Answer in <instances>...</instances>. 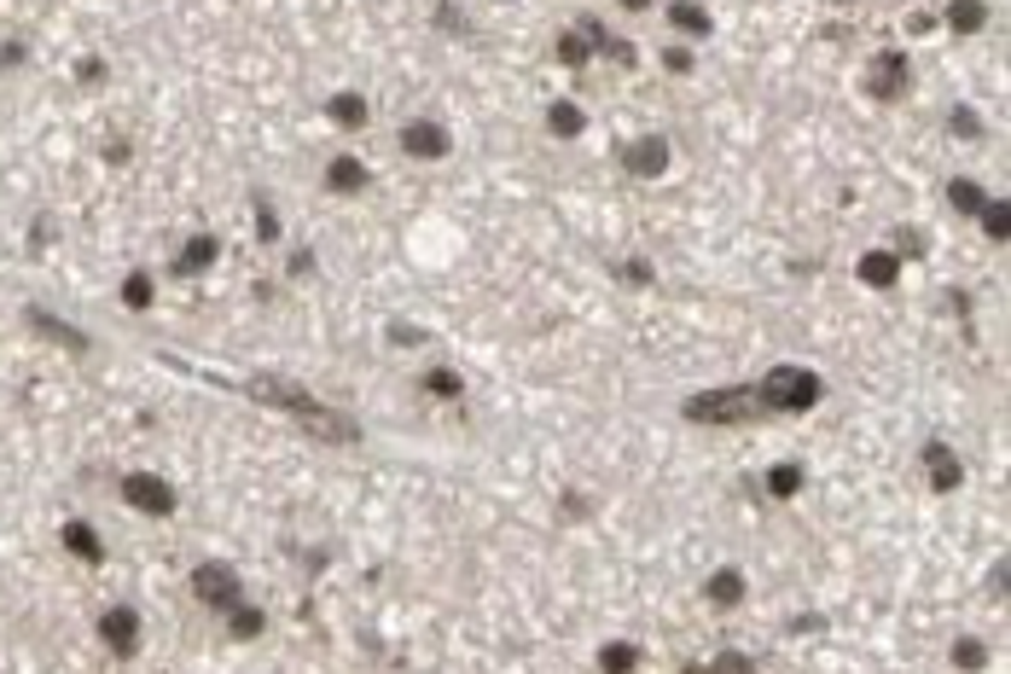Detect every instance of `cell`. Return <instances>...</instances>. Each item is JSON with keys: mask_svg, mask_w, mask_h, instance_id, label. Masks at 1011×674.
I'll list each match as a JSON object with an SVG mask.
<instances>
[{"mask_svg": "<svg viewBox=\"0 0 1011 674\" xmlns=\"http://www.w3.org/2000/svg\"><path fill=\"white\" fill-rule=\"evenodd\" d=\"M663 64H669L674 76H686V71H692V53H686V47H669V53H663Z\"/></svg>", "mask_w": 1011, "mask_h": 674, "instance_id": "d6a6232c", "label": "cell"}, {"mask_svg": "<svg viewBox=\"0 0 1011 674\" xmlns=\"http://www.w3.org/2000/svg\"><path fill=\"white\" fill-rule=\"evenodd\" d=\"M622 163H628V175H639V180L663 175L669 168V140L663 134H646V140H634L628 151H622Z\"/></svg>", "mask_w": 1011, "mask_h": 674, "instance_id": "30bf717a", "label": "cell"}, {"mask_svg": "<svg viewBox=\"0 0 1011 674\" xmlns=\"http://www.w3.org/2000/svg\"><path fill=\"white\" fill-rule=\"evenodd\" d=\"M326 116H332L337 128H366V123H373V111H366V99H361L355 88H337V93L326 99Z\"/></svg>", "mask_w": 1011, "mask_h": 674, "instance_id": "5bb4252c", "label": "cell"}, {"mask_svg": "<svg viewBox=\"0 0 1011 674\" xmlns=\"http://www.w3.org/2000/svg\"><path fill=\"white\" fill-rule=\"evenodd\" d=\"M257 401H267V408H279V413H291L309 436H320V442H355V419L349 413H332V408H320V401L309 390H297L291 378H250L245 384Z\"/></svg>", "mask_w": 1011, "mask_h": 674, "instance_id": "6da1fadb", "label": "cell"}, {"mask_svg": "<svg viewBox=\"0 0 1011 674\" xmlns=\"http://www.w3.org/2000/svg\"><path fill=\"white\" fill-rule=\"evenodd\" d=\"M715 674H756V669H750V657H738V651H721V657H715Z\"/></svg>", "mask_w": 1011, "mask_h": 674, "instance_id": "1f68e13d", "label": "cell"}, {"mask_svg": "<svg viewBox=\"0 0 1011 674\" xmlns=\"http://www.w3.org/2000/svg\"><path fill=\"white\" fill-rule=\"evenodd\" d=\"M820 396H825V384H820L814 366H773V373L756 384L762 413H808Z\"/></svg>", "mask_w": 1011, "mask_h": 674, "instance_id": "7a4b0ae2", "label": "cell"}, {"mask_svg": "<svg viewBox=\"0 0 1011 674\" xmlns=\"http://www.w3.org/2000/svg\"><path fill=\"white\" fill-rule=\"evenodd\" d=\"M948 657H953L959 674H983V669H988V646H983V639H971V634H959Z\"/></svg>", "mask_w": 1011, "mask_h": 674, "instance_id": "44dd1931", "label": "cell"}, {"mask_svg": "<svg viewBox=\"0 0 1011 674\" xmlns=\"http://www.w3.org/2000/svg\"><path fill=\"white\" fill-rule=\"evenodd\" d=\"M582 128H587V116L576 111V99H552V105H547V134H559V140H576Z\"/></svg>", "mask_w": 1011, "mask_h": 674, "instance_id": "ac0fdd59", "label": "cell"}, {"mask_svg": "<svg viewBox=\"0 0 1011 674\" xmlns=\"http://www.w3.org/2000/svg\"><path fill=\"white\" fill-rule=\"evenodd\" d=\"M703 599L715 604V611H733V604H745V570H715L710 576V587H703Z\"/></svg>", "mask_w": 1011, "mask_h": 674, "instance_id": "e0dca14e", "label": "cell"}, {"mask_svg": "<svg viewBox=\"0 0 1011 674\" xmlns=\"http://www.w3.org/2000/svg\"><path fill=\"white\" fill-rule=\"evenodd\" d=\"M924 471H931V483L941 495H953V488L965 483V465H959V453L948 442H924Z\"/></svg>", "mask_w": 1011, "mask_h": 674, "instance_id": "8fae6325", "label": "cell"}, {"mask_svg": "<svg viewBox=\"0 0 1011 674\" xmlns=\"http://www.w3.org/2000/svg\"><path fill=\"white\" fill-rule=\"evenodd\" d=\"M257 239H262V245H279V215H274V204H267V198H257Z\"/></svg>", "mask_w": 1011, "mask_h": 674, "instance_id": "f546056e", "label": "cell"}, {"mask_svg": "<svg viewBox=\"0 0 1011 674\" xmlns=\"http://www.w3.org/2000/svg\"><path fill=\"white\" fill-rule=\"evenodd\" d=\"M64 552H71V559H82V564H99V559H105V541H99L93 524L71 517V524H64Z\"/></svg>", "mask_w": 1011, "mask_h": 674, "instance_id": "2e32d148", "label": "cell"}, {"mask_svg": "<svg viewBox=\"0 0 1011 674\" xmlns=\"http://www.w3.org/2000/svg\"><path fill=\"white\" fill-rule=\"evenodd\" d=\"M872 93H878L884 105H896L907 93V53H878V64H872Z\"/></svg>", "mask_w": 1011, "mask_h": 674, "instance_id": "7c38bea8", "label": "cell"}, {"mask_svg": "<svg viewBox=\"0 0 1011 674\" xmlns=\"http://www.w3.org/2000/svg\"><path fill=\"white\" fill-rule=\"evenodd\" d=\"M419 384H425V396H436V401H453V396L465 390V384H460V373H453V366H430V373L419 378Z\"/></svg>", "mask_w": 1011, "mask_h": 674, "instance_id": "484cf974", "label": "cell"}, {"mask_svg": "<svg viewBox=\"0 0 1011 674\" xmlns=\"http://www.w3.org/2000/svg\"><path fill=\"white\" fill-rule=\"evenodd\" d=\"M681 413L692 419V425H745V419L762 413V401H756V384H727V390L692 396Z\"/></svg>", "mask_w": 1011, "mask_h": 674, "instance_id": "3957f363", "label": "cell"}, {"mask_svg": "<svg viewBox=\"0 0 1011 674\" xmlns=\"http://www.w3.org/2000/svg\"><path fill=\"white\" fill-rule=\"evenodd\" d=\"M948 24L959 29V36H976V29L988 24V7H983V0H953V7H948Z\"/></svg>", "mask_w": 1011, "mask_h": 674, "instance_id": "603a6c76", "label": "cell"}, {"mask_svg": "<svg viewBox=\"0 0 1011 674\" xmlns=\"http://www.w3.org/2000/svg\"><path fill=\"white\" fill-rule=\"evenodd\" d=\"M669 24L681 29V36H710V12H703L698 0H674V7H669Z\"/></svg>", "mask_w": 1011, "mask_h": 674, "instance_id": "ffe728a7", "label": "cell"}, {"mask_svg": "<svg viewBox=\"0 0 1011 674\" xmlns=\"http://www.w3.org/2000/svg\"><path fill=\"white\" fill-rule=\"evenodd\" d=\"M227 634H233V639H257V634H262V611L239 599V604L227 611Z\"/></svg>", "mask_w": 1011, "mask_h": 674, "instance_id": "cb8c5ba5", "label": "cell"}, {"mask_svg": "<svg viewBox=\"0 0 1011 674\" xmlns=\"http://www.w3.org/2000/svg\"><path fill=\"white\" fill-rule=\"evenodd\" d=\"M802 488V465H790V460H779L767 471V495H779V500H790Z\"/></svg>", "mask_w": 1011, "mask_h": 674, "instance_id": "4316f807", "label": "cell"}, {"mask_svg": "<svg viewBox=\"0 0 1011 674\" xmlns=\"http://www.w3.org/2000/svg\"><path fill=\"white\" fill-rule=\"evenodd\" d=\"M123 500H128L140 517H175V512H180L175 483L158 477V471H128V477H123Z\"/></svg>", "mask_w": 1011, "mask_h": 674, "instance_id": "277c9868", "label": "cell"}, {"mask_svg": "<svg viewBox=\"0 0 1011 674\" xmlns=\"http://www.w3.org/2000/svg\"><path fill=\"white\" fill-rule=\"evenodd\" d=\"M948 198H953V210H959V215H976V210L988 204V192L976 187V180H965V175H959V180H948Z\"/></svg>", "mask_w": 1011, "mask_h": 674, "instance_id": "d4e9b609", "label": "cell"}, {"mask_svg": "<svg viewBox=\"0 0 1011 674\" xmlns=\"http://www.w3.org/2000/svg\"><path fill=\"white\" fill-rule=\"evenodd\" d=\"M99 639H105L111 657H134L140 651V611H134V604H111V611L99 616Z\"/></svg>", "mask_w": 1011, "mask_h": 674, "instance_id": "52a82bcc", "label": "cell"}, {"mask_svg": "<svg viewBox=\"0 0 1011 674\" xmlns=\"http://www.w3.org/2000/svg\"><path fill=\"white\" fill-rule=\"evenodd\" d=\"M854 274H861V285H872V291H889V285L901 279V262L889 257V250H866V257L854 262Z\"/></svg>", "mask_w": 1011, "mask_h": 674, "instance_id": "9a60e30c", "label": "cell"}, {"mask_svg": "<svg viewBox=\"0 0 1011 674\" xmlns=\"http://www.w3.org/2000/svg\"><path fill=\"white\" fill-rule=\"evenodd\" d=\"M976 215H983V233H988V239H994V245H1006V204H1000V198H988V204L976 210Z\"/></svg>", "mask_w": 1011, "mask_h": 674, "instance_id": "f1b7e54d", "label": "cell"}, {"mask_svg": "<svg viewBox=\"0 0 1011 674\" xmlns=\"http://www.w3.org/2000/svg\"><path fill=\"white\" fill-rule=\"evenodd\" d=\"M215 257H222V239H215V233H192V239L175 250V262L168 267H175V279H192V274H204Z\"/></svg>", "mask_w": 1011, "mask_h": 674, "instance_id": "9c48e42d", "label": "cell"}, {"mask_svg": "<svg viewBox=\"0 0 1011 674\" xmlns=\"http://www.w3.org/2000/svg\"><path fill=\"white\" fill-rule=\"evenodd\" d=\"M401 151L413 163H442L453 151V134L442 123H430V116H413V123H401Z\"/></svg>", "mask_w": 1011, "mask_h": 674, "instance_id": "8992f818", "label": "cell"}, {"mask_svg": "<svg viewBox=\"0 0 1011 674\" xmlns=\"http://www.w3.org/2000/svg\"><path fill=\"white\" fill-rule=\"evenodd\" d=\"M24 320H29V326H36L41 337H53V344H64V349H76V355H82V349H88V337H82L76 326H64L59 314H47L41 302H29V309H24Z\"/></svg>", "mask_w": 1011, "mask_h": 674, "instance_id": "4fadbf2b", "label": "cell"}, {"mask_svg": "<svg viewBox=\"0 0 1011 674\" xmlns=\"http://www.w3.org/2000/svg\"><path fill=\"white\" fill-rule=\"evenodd\" d=\"M552 59H559V64H570V71H582V64L594 59V47H587V36H582V29H564V36L552 41Z\"/></svg>", "mask_w": 1011, "mask_h": 674, "instance_id": "7402d4cb", "label": "cell"}, {"mask_svg": "<svg viewBox=\"0 0 1011 674\" xmlns=\"http://www.w3.org/2000/svg\"><path fill=\"white\" fill-rule=\"evenodd\" d=\"M599 669L604 674H634L639 669V646L634 639H611V646H599Z\"/></svg>", "mask_w": 1011, "mask_h": 674, "instance_id": "d6986e66", "label": "cell"}, {"mask_svg": "<svg viewBox=\"0 0 1011 674\" xmlns=\"http://www.w3.org/2000/svg\"><path fill=\"white\" fill-rule=\"evenodd\" d=\"M953 134H959V140H976V134H983V116L959 105V111H953Z\"/></svg>", "mask_w": 1011, "mask_h": 674, "instance_id": "4dcf8cb0", "label": "cell"}, {"mask_svg": "<svg viewBox=\"0 0 1011 674\" xmlns=\"http://www.w3.org/2000/svg\"><path fill=\"white\" fill-rule=\"evenodd\" d=\"M616 7H622V12H651L657 0H616Z\"/></svg>", "mask_w": 1011, "mask_h": 674, "instance_id": "836d02e7", "label": "cell"}, {"mask_svg": "<svg viewBox=\"0 0 1011 674\" xmlns=\"http://www.w3.org/2000/svg\"><path fill=\"white\" fill-rule=\"evenodd\" d=\"M7 59H12V53H7ZM7 59H0V64H7Z\"/></svg>", "mask_w": 1011, "mask_h": 674, "instance_id": "e575fe53", "label": "cell"}, {"mask_svg": "<svg viewBox=\"0 0 1011 674\" xmlns=\"http://www.w3.org/2000/svg\"><path fill=\"white\" fill-rule=\"evenodd\" d=\"M151 302H158V291H151V274H140V267H134V274L123 279V309H151Z\"/></svg>", "mask_w": 1011, "mask_h": 674, "instance_id": "83f0119b", "label": "cell"}, {"mask_svg": "<svg viewBox=\"0 0 1011 674\" xmlns=\"http://www.w3.org/2000/svg\"><path fill=\"white\" fill-rule=\"evenodd\" d=\"M366 187H373V168H366L355 151H337V158L326 163V192L332 198H361Z\"/></svg>", "mask_w": 1011, "mask_h": 674, "instance_id": "ba28073f", "label": "cell"}, {"mask_svg": "<svg viewBox=\"0 0 1011 674\" xmlns=\"http://www.w3.org/2000/svg\"><path fill=\"white\" fill-rule=\"evenodd\" d=\"M245 594V582H239V570L222 564V559H210V564H198L192 570V599L198 604H210V611H233Z\"/></svg>", "mask_w": 1011, "mask_h": 674, "instance_id": "5b68a950", "label": "cell"}]
</instances>
